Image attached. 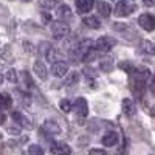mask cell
<instances>
[{
	"label": "cell",
	"instance_id": "obj_35",
	"mask_svg": "<svg viewBox=\"0 0 155 155\" xmlns=\"http://www.w3.org/2000/svg\"><path fill=\"white\" fill-rule=\"evenodd\" d=\"M44 20L45 22H48V20H51V16H48L47 12H44Z\"/></svg>",
	"mask_w": 155,
	"mask_h": 155
},
{
	"label": "cell",
	"instance_id": "obj_30",
	"mask_svg": "<svg viewBox=\"0 0 155 155\" xmlns=\"http://www.w3.org/2000/svg\"><path fill=\"white\" fill-rule=\"evenodd\" d=\"M78 79H79V74H78L76 71H73L70 76H68V79H67V84L70 85V84H76L78 82Z\"/></svg>",
	"mask_w": 155,
	"mask_h": 155
},
{
	"label": "cell",
	"instance_id": "obj_5",
	"mask_svg": "<svg viewBox=\"0 0 155 155\" xmlns=\"http://www.w3.org/2000/svg\"><path fill=\"white\" fill-rule=\"evenodd\" d=\"M138 25L146 31H153L155 30V16L152 14H143L138 19Z\"/></svg>",
	"mask_w": 155,
	"mask_h": 155
},
{
	"label": "cell",
	"instance_id": "obj_13",
	"mask_svg": "<svg viewBox=\"0 0 155 155\" xmlns=\"http://www.w3.org/2000/svg\"><path fill=\"white\" fill-rule=\"evenodd\" d=\"M34 73L41 78L42 81L47 79V68H45V65H44L42 61H36V62H34Z\"/></svg>",
	"mask_w": 155,
	"mask_h": 155
},
{
	"label": "cell",
	"instance_id": "obj_27",
	"mask_svg": "<svg viewBox=\"0 0 155 155\" xmlns=\"http://www.w3.org/2000/svg\"><path fill=\"white\" fill-rule=\"evenodd\" d=\"M58 0H39V5H41L42 8L45 9H51V8H54Z\"/></svg>",
	"mask_w": 155,
	"mask_h": 155
},
{
	"label": "cell",
	"instance_id": "obj_26",
	"mask_svg": "<svg viewBox=\"0 0 155 155\" xmlns=\"http://www.w3.org/2000/svg\"><path fill=\"white\" fill-rule=\"evenodd\" d=\"M28 155H44V149L37 144H33L28 149Z\"/></svg>",
	"mask_w": 155,
	"mask_h": 155
},
{
	"label": "cell",
	"instance_id": "obj_15",
	"mask_svg": "<svg viewBox=\"0 0 155 155\" xmlns=\"http://www.w3.org/2000/svg\"><path fill=\"white\" fill-rule=\"evenodd\" d=\"M58 16H59V19H61L62 22H64V20H70V19H71V9H70V6H67V5L59 6Z\"/></svg>",
	"mask_w": 155,
	"mask_h": 155
},
{
	"label": "cell",
	"instance_id": "obj_23",
	"mask_svg": "<svg viewBox=\"0 0 155 155\" xmlns=\"http://www.w3.org/2000/svg\"><path fill=\"white\" fill-rule=\"evenodd\" d=\"M47 58H48L50 62H58V61H61V54H59V51H58L56 48H50V51L47 53Z\"/></svg>",
	"mask_w": 155,
	"mask_h": 155
},
{
	"label": "cell",
	"instance_id": "obj_1",
	"mask_svg": "<svg viewBox=\"0 0 155 155\" xmlns=\"http://www.w3.org/2000/svg\"><path fill=\"white\" fill-rule=\"evenodd\" d=\"M150 78V71L147 68H137V71L132 74V90L134 93L138 96V98H143L144 92H146V87H147V81Z\"/></svg>",
	"mask_w": 155,
	"mask_h": 155
},
{
	"label": "cell",
	"instance_id": "obj_34",
	"mask_svg": "<svg viewBox=\"0 0 155 155\" xmlns=\"http://www.w3.org/2000/svg\"><path fill=\"white\" fill-rule=\"evenodd\" d=\"M8 130H9V134H14V135H19V132H20L19 129H16V127H9Z\"/></svg>",
	"mask_w": 155,
	"mask_h": 155
},
{
	"label": "cell",
	"instance_id": "obj_7",
	"mask_svg": "<svg viewBox=\"0 0 155 155\" xmlns=\"http://www.w3.org/2000/svg\"><path fill=\"white\" fill-rule=\"evenodd\" d=\"M11 118H12V121H14V123H17L20 127H27V129H31L33 127L31 123H30V120L22 112H11Z\"/></svg>",
	"mask_w": 155,
	"mask_h": 155
},
{
	"label": "cell",
	"instance_id": "obj_24",
	"mask_svg": "<svg viewBox=\"0 0 155 155\" xmlns=\"http://www.w3.org/2000/svg\"><path fill=\"white\" fill-rule=\"evenodd\" d=\"M59 106H61L62 112H65V113L71 112V109H73V104H71V101H70V99H62Z\"/></svg>",
	"mask_w": 155,
	"mask_h": 155
},
{
	"label": "cell",
	"instance_id": "obj_4",
	"mask_svg": "<svg viewBox=\"0 0 155 155\" xmlns=\"http://www.w3.org/2000/svg\"><path fill=\"white\" fill-rule=\"evenodd\" d=\"M115 45H116V41L113 37H109V36H102V37H99L96 41V50L98 51H104V53L110 51Z\"/></svg>",
	"mask_w": 155,
	"mask_h": 155
},
{
	"label": "cell",
	"instance_id": "obj_22",
	"mask_svg": "<svg viewBox=\"0 0 155 155\" xmlns=\"http://www.w3.org/2000/svg\"><path fill=\"white\" fill-rule=\"evenodd\" d=\"M20 78H22V81H23L25 88H31L33 87V79H31V76H30L28 71H22L20 73Z\"/></svg>",
	"mask_w": 155,
	"mask_h": 155
},
{
	"label": "cell",
	"instance_id": "obj_2",
	"mask_svg": "<svg viewBox=\"0 0 155 155\" xmlns=\"http://www.w3.org/2000/svg\"><path fill=\"white\" fill-rule=\"evenodd\" d=\"M137 9V5L135 3H130L127 0H120L115 6V14L118 17H124V16H129Z\"/></svg>",
	"mask_w": 155,
	"mask_h": 155
},
{
	"label": "cell",
	"instance_id": "obj_29",
	"mask_svg": "<svg viewBox=\"0 0 155 155\" xmlns=\"http://www.w3.org/2000/svg\"><path fill=\"white\" fill-rule=\"evenodd\" d=\"M6 79L9 81V82H17V73H16V70H8V73H6Z\"/></svg>",
	"mask_w": 155,
	"mask_h": 155
},
{
	"label": "cell",
	"instance_id": "obj_10",
	"mask_svg": "<svg viewBox=\"0 0 155 155\" xmlns=\"http://www.w3.org/2000/svg\"><path fill=\"white\" fill-rule=\"evenodd\" d=\"M95 0H76V9L79 14H85L93 8Z\"/></svg>",
	"mask_w": 155,
	"mask_h": 155
},
{
	"label": "cell",
	"instance_id": "obj_20",
	"mask_svg": "<svg viewBox=\"0 0 155 155\" xmlns=\"http://www.w3.org/2000/svg\"><path fill=\"white\" fill-rule=\"evenodd\" d=\"M120 68L124 70V71H127L129 74H134V73L137 71V67L134 65L132 62H129V61H123V62H120Z\"/></svg>",
	"mask_w": 155,
	"mask_h": 155
},
{
	"label": "cell",
	"instance_id": "obj_17",
	"mask_svg": "<svg viewBox=\"0 0 155 155\" xmlns=\"http://www.w3.org/2000/svg\"><path fill=\"white\" fill-rule=\"evenodd\" d=\"M82 23L85 25V27H88V28H93V30H98V28L101 27V23L98 22V19H96V17H84Z\"/></svg>",
	"mask_w": 155,
	"mask_h": 155
},
{
	"label": "cell",
	"instance_id": "obj_9",
	"mask_svg": "<svg viewBox=\"0 0 155 155\" xmlns=\"http://www.w3.org/2000/svg\"><path fill=\"white\" fill-rule=\"evenodd\" d=\"M51 152L54 155H70L71 149L65 143H51Z\"/></svg>",
	"mask_w": 155,
	"mask_h": 155
},
{
	"label": "cell",
	"instance_id": "obj_14",
	"mask_svg": "<svg viewBox=\"0 0 155 155\" xmlns=\"http://www.w3.org/2000/svg\"><path fill=\"white\" fill-rule=\"evenodd\" d=\"M123 110L127 116H132L135 113V106H134V101L130 98H124L123 99Z\"/></svg>",
	"mask_w": 155,
	"mask_h": 155
},
{
	"label": "cell",
	"instance_id": "obj_18",
	"mask_svg": "<svg viewBox=\"0 0 155 155\" xmlns=\"http://www.w3.org/2000/svg\"><path fill=\"white\" fill-rule=\"evenodd\" d=\"M141 50H143V53H146V54H155V45L152 44V42H149V41H143L141 42Z\"/></svg>",
	"mask_w": 155,
	"mask_h": 155
},
{
	"label": "cell",
	"instance_id": "obj_12",
	"mask_svg": "<svg viewBox=\"0 0 155 155\" xmlns=\"http://www.w3.org/2000/svg\"><path fill=\"white\" fill-rule=\"evenodd\" d=\"M118 143V134L116 132H107L104 137H102V144L104 146H115Z\"/></svg>",
	"mask_w": 155,
	"mask_h": 155
},
{
	"label": "cell",
	"instance_id": "obj_11",
	"mask_svg": "<svg viewBox=\"0 0 155 155\" xmlns=\"http://www.w3.org/2000/svg\"><path fill=\"white\" fill-rule=\"evenodd\" d=\"M44 130H47L48 135H58V134H61V127H59V124L56 121L47 120L44 123Z\"/></svg>",
	"mask_w": 155,
	"mask_h": 155
},
{
	"label": "cell",
	"instance_id": "obj_28",
	"mask_svg": "<svg viewBox=\"0 0 155 155\" xmlns=\"http://www.w3.org/2000/svg\"><path fill=\"white\" fill-rule=\"evenodd\" d=\"M84 74H85L87 79H95V78H96V71L93 68H90V67H85L84 68Z\"/></svg>",
	"mask_w": 155,
	"mask_h": 155
},
{
	"label": "cell",
	"instance_id": "obj_21",
	"mask_svg": "<svg viewBox=\"0 0 155 155\" xmlns=\"http://www.w3.org/2000/svg\"><path fill=\"white\" fill-rule=\"evenodd\" d=\"M99 68H101L102 71H112V68H113V61H112L110 58H104V59L99 62Z\"/></svg>",
	"mask_w": 155,
	"mask_h": 155
},
{
	"label": "cell",
	"instance_id": "obj_31",
	"mask_svg": "<svg viewBox=\"0 0 155 155\" xmlns=\"http://www.w3.org/2000/svg\"><path fill=\"white\" fill-rule=\"evenodd\" d=\"M90 155H107L104 149H92L90 150Z\"/></svg>",
	"mask_w": 155,
	"mask_h": 155
},
{
	"label": "cell",
	"instance_id": "obj_8",
	"mask_svg": "<svg viewBox=\"0 0 155 155\" xmlns=\"http://www.w3.org/2000/svg\"><path fill=\"white\" fill-rule=\"evenodd\" d=\"M74 112H76V115L78 116H87V112H88V106H87V101L84 99V98H78L76 101H74Z\"/></svg>",
	"mask_w": 155,
	"mask_h": 155
},
{
	"label": "cell",
	"instance_id": "obj_36",
	"mask_svg": "<svg viewBox=\"0 0 155 155\" xmlns=\"http://www.w3.org/2000/svg\"><path fill=\"white\" fill-rule=\"evenodd\" d=\"M150 113H152V116H155V106L152 107V110H150Z\"/></svg>",
	"mask_w": 155,
	"mask_h": 155
},
{
	"label": "cell",
	"instance_id": "obj_6",
	"mask_svg": "<svg viewBox=\"0 0 155 155\" xmlns=\"http://www.w3.org/2000/svg\"><path fill=\"white\" fill-rule=\"evenodd\" d=\"M68 71V64L64 62V61H58V62H53V65H51V73L54 76L61 78V76H65Z\"/></svg>",
	"mask_w": 155,
	"mask_h": 155
},
{
	"label": "cell",
	"instance_id": "obj_25",
	"mask_svg": "<svg viewBox=\"0 0 155 155\" xmlns=\"http://www.w3.org/2000/svg\"><path fill=\"white\" fill-rule=\"evenodd\" d=\"M11 104H12V98H11L8 93H2V106H3V109H5V110L9 109Z\"/></svg>",
	"mask_w": 155,
	"mask_h": 155
},
{
	"label": "cell",
	"instance_id": "obj_16",
	"mask_svg": "<svg viewBox=\"0 0 155 155\" xmlns=\"http://www.w3.org/2000/svg\"><path fill=\"white\" fill-rule=\"evenodd\" d=\"M96 9H98V12H99L102 17H109L110 16V11H112L110 5L106 3V2H98L96 3Z\"/></svg>",
	"mask_w": 155,
	"mask_h": 155
},
{
	"label": "cell",
	"instance_id": "obj_33",
	"mask_svg": "<svg viewBox=\"0 0 155 155\" xmlns=\"http://www.w3.org/2000/svg\"><path fill=\"white\" fill-rule=\"evenodd\" d=\"M143 3H144L146 6H153V5H155V0H143Z\"/></svg>",
	"mask_w": 155,
	"mask_h": 155
},
{
	"label": "cell",
	"instance_id": "obj_32",
	"mask_svg": "<svg viewBox=\"0 0 155 155\" xmlns=\"http://www.w3.org/2000/svg\"><path fill=\"white\" fill-rule=\"evenodd\" d=\"M149 88H150V92H152V93L155 95V74H153V78H152V82H150Z\"/></svg>",
	"mask_w": 155,
	"mask_h": 155
},
{
	"label": "cell",
	"instance_id": "obj_19",
	"mask_svg": "<svg viewBox=\"0 0 155 155\" xmlns=\"http://www.w3.org/2000/svg\"><path fill=\"white\" fill-rule=\"evenodd\" d=\"M96 56H98V50L92 47L90 50H87L85 53H84V56H82V62H92Z\"/></svg>",
	"mask_w": 155,
	"mask_h": 155
},
{
	"label": "cell",
	"instance_id": "obj_3",
	"mask_svg": "<svg viewBox=\"0 0 155 155\" xmlns=\"http://www.w3.org/2000/svg\"><path fill=\"white\" fill-rule=\"evenodd\" d=\"M51 34H53L54 39H64L70 34V28L67 23L64 22H53L51 23Z\"/></svg>",
	"mask_w": 155,
	"mask_h": 155
},
{
	"label": "cell",
	"instance_id": "obj_37",
	"mask_svg": "<svg viewBox=\"0 0 155 155\" xmlns=\"http://www.w3.org/2000/svg\"><path fill=\"white\" fill-rule=\"evenodd\" d=\"M23 2H30V0H23Z\"/></svg>",
	"mask_w": 155,
	"mask_h": 155
}]
</instances>
